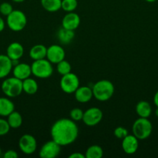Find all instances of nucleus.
<instances>
[{"mask_svg": "<svg viewBox=\"0 0 158 158\" xmlns=\"http://www.w3.org/2000/svg\"><path fill=\"white\" fill-rule=\"evenodd\" d=\"M104 154L103 149L99 145H91L85 152L86 158H102Z\"/></svg>", "mask_w": 158, "mask_h": 158, "instance_id": "393cba45", "label": "nucleus"}, {"mask_svg": "<svg viewBox=\"0 0 158 158\" xmlns=\"http://www.w3.org/2000/svg\"><path fill=\"white\" fill-rule=\"evenodd\" d=\"M61 146L54 140H49L41 147L39 156L41 158H54L60 154Z\"/></svg>", "mask_w": 158, "mask_h": 158, "instance_id": "9d476101", "label": "nucleus"}, {"mask_svg": "<svg viewBox=\"0 0 158 158\" xmlns=\"http://www.w3.org/2000/svg\"><path fill=\"white\" fill-rule=\"evenodd\" d=\"M69 158H85V154H81L80 152H74L70 154Z\"/></svg>", "mask_w": 158, "mask_h": 158, "instance_id": "473e14b6", "label": "nucleus"}, {"mask_svg": "<svg viewBox=\"0 0 158 158\" xmlns=\"http://www.w3.org/2000/svg\"><path fill=\"white\" fill-rule=\"evenodd\" d=\"M5 26H6V23H5L4 19L0 16V32L4 30Z\"/></svg>", "mask_w": 158, "mask_h": 158, "instance_id": "72a5a7b5", "label": "nucleus"}, {"mask_svg": "<svg viewBox=\"0 0 158 158\" xmlns=\"http://www.w3.org/2000/svg\"><path fill=\"white\" fill-rule=\"evenodd\" d=\"M27 23L26 15L23 11L14 9L8 16H6V24L13 32H20L23 30Z\"/></svg>", "mask_w": 158, "mask_h": 158, "instance_id": "423d86ee", "label": "nucleus"}, {"mask_svg": "<svg viewBox=\"0 0 158 158\" xmlns=\"http://www.w3.org/2000/svg\"><path fill=\"white\" fill-rule=\"evenodd\" d=\"M19 148L20 151L26 155L34 154L37 148V140L31 134H23L19 140Z\"/></svg>", "mask_w": 158, "mask_h": 158, "instance_id": "6e6552de", "label": "nucleus"}, {"mask_svg": "<svg viewBox=\"0 0 158 158\" xmlns=\"http://www.w3.org/2000/svg\"><path fill=\"white\" fill-rule=\"evenodd\" d=\"M12 74H13V77L21 80L29 78L32 75L31 65L25 63H19L12 68Z\"/></svg>", "mask_w": 158, "mask_h": 158, "instance_id": "4468645a", "label": "nucleus"}, {"mask_svg": "<svg viewBox=\"0 0 158 158\" xmlns=\"http://www.w3.org/2000/svg\"><path fill=\"white\" fill-rule=\"evenodd\" d=\"M1 89L3 94L9 98L19 97L23 90V80L15 77L6 78L1 84Z\"/></svg>", "mask_w": 158, "mask_h": 158, "instance_id": "7ed1b4c3", "label": "nucleus"}, {"mask_svg": "<svg viewBox=\"0 0 158 158\" xmlns=\"http://www.w3.org/2000/svg\"><path fill=\"white\" fill-rule=\"evenodd\" d=\"M74 94L76 100L81 103H88L93 97L92 88L87 86H79Z\"/></svg>", "mask_w": 158, "mask_h": 158, "instance_id": "dca6fc26", "label": "nucleus"}, {"mask_svg": "<svg viewBox=\"0 0 158 158\" xmlns=\"http://www.w3.org/2000/svg\"><path fill=\"white\" fill-rule=\"evenodd\" d=\"M77 7V0H62L61 9L66 12H74Z\"/></svg>", "mask_w": 158, "mask_h": 158, "instance_id": "bb28decb", "label": "nucleus"}, {"mask_svg": "<svg viewBox=\"0 0 158 158\" xmlns=\"http://www.w3.org/2000/svg\"><path fill=\"white\" fill-rule=\"evenodd\" d=\"M62 0H40L42 7L49 12H56L61 9Z\"/></svg>", "mask_w": 158, "mask_h": 158, "instance_id": "5701e85b", "label": "nucleus"}, {"mask_svg": "<svg viewBox=\"0 0 158 158\" xmlns=\"http://www.w3.org/2000/svg\"><path fill=\"white\" fill-rule=\"evenodd\" d=\"M139 148V140L133 134H128L122 140V148L129 155L134 154Z\"/></svg>", "mask_w": 158, "mask_h": 158, "instance_id": "f8f14e48", "label": "nucleus"}, {"mask_svg": "<svg viewBox=\"0 0 158 158\" xmlns=\"http://www.w3.org/2000/svg\"><path fill=\"white\" fill-rule=\"evenodd\" d=\"M1 154H2V149L1 148H0V156H1Z\"/></svg>", "mask_w": 158, "mask_h": 158, "instance_id": "58836bf2", "label": "nucleus"}, {"mask_svg": "<svg viewBox=\"0 0 158 158\" xmlns=\"http://www.w3.org/2000/svg\"><path fill=\"white\" fill-rule=\"evenodd\" d=\"M57 72L60 75L64 76L71 72V66L69 62L64 60L57 64Z\"/></svg>", "mask_w": 158, "mask_h": 158, "instance_id": "a878e982", "label": "nucleus"}, {"mask_svg": "<svg viewBox=\"0 0 158 158\" xmlns=\"http://www.w3.org/2000/svg\"><path fill=\"white\" fill-rule=\"evenodd\" d=\"M83 115L84 111L81 109H80V108L75 107L70 111V117H71V120L75 122L82 120Z\"/></svg>", "mask_w": 158, "mask_h": 158, "instance_id": "cd10ccee", "label": "nucleus"}, {"mask_svg": "<svg viewBox=\"0 0 158 158\" xmlns=\"http://www.w3.org/2000/svg\"><path fill=\"white\" fill-rule=\"evenodd\" d=\"M11 127L8 123L7 120L0 118V137L6 135L10 131Z\"/></svg>", "mask_w": 158, "mask_h": 158, "instance_id": "c756f323", "label": "nucleus"}, {"mask_svg": "<svg viewBox=\"0 0 158 158\" xmlns=\"http://www.w3.org/2000/svg\"><path fill=\"white\" fill-rule=\"evenodd\" d=\"M60 86L62 91L65 94H74L80 86V80L76 74L71 72L66 75L62 76L60 81Z\"/></svg>", "mask_w": 158, "mask_h": 158, "instance_id": "0eeeda50", "label": "nucleus"}, {"mask_svg": "<svg viewBox=\"0 0 158 158\" xmlns=\"http://www.w3.org/2000/svg\"><path fill=\"white\" fill-rule=\"evenodd\" d=\"M13 10V7L9 2H4L0 4V13L4 16H8Z\"/></svg>", "mask_w": 158, "mask_h": 158, "instance_id": "c85d7f7f", "label": "nucleus"}, {"mask_svg": "<svg viewBox=\"0 0 158 158\" xmlns=\"http://www.w3.org/2000/svg\"><path fill=\"white\" fill-rule=\"evenodd\" d=\"M18 157V154L14 150H8L3 154V157L4 158H17Z\"/></svg>", "mask_w": 158, "mask_h": 158, "instance_id": "2f4dec72", "label": "nucleus"}, {"mask_svg": "<svg viewBox=\"0 0 158 158\" xmlns=\"http://www.w3.org/2000/svg\"><path fill=\"white\" fill-rule=\"evenodd\" d=\"M145 1L147 2L152 3V2H156V0H145Z\"/></svg>", "mask_w": 158, "mask_h": 158, "instance_id": "e433bc0d", "label": "nucleus"}, {"mask_svg": "<svg viewBox=\"0 0 158 158\" xmlns=\"http://www.w3.org/2000/svg\"><path fill=\"white\" fill-rule=\"evenodd\" d=\"M155 115L158 117V107H156V110H155Z\"/></svg>", "mask_w": 158, "mask_h": 158, "instance_id": "4c0bfd02", "label": "nucleus"}, {"mask_svg": "<svg viewBox=\"0 0 158 158\" xmlns=\"http://www.w3.org/2000/svg\"><path fill=\"white\" fill-rule=\"evenodd\" d=\"M0 87H1V83H0Z\"/></svg>", "mask_w": 158, "mask_h": 158, "instance_id": "ea45409f", "label": "nucleus"}, {"mask_svg": "<svg viewBox=\"0 0 158 158\" xmlns=\"http://www.w3.org/2000/svg\"><path fill=\"white\" fill-rule=\"evenodd\" d=\"M74 31L71 29L60 28L57 32V39L62 44H69L74 38Z\"/></svg>", "mask_w": 158, "mask_h": 158, "instance_id": "412c9836", "label": "nucleus"}, {"mask_svg": "<svg viewBox=\"0 0 158 158\" xmlns=\"http://www.w3.org/2000/svg\"><path fill=\"white\" fill-rule=\"evenodd\" d=\"M15 110V105L9 97H0V117H7Z\"/></svg>", "mask_w": 158, "mask_h": 158, "instance_id": "a211bd4d", "label": "nucleus"}, {"mask_svg": "<svg viewBox=\"0 0 158 158\" xmlns=\"http://www.w3.org/2000/svg\"><path fill=\"white\" fill-rule=\"evenodd\" d=\"M93 97L101 102L107 101L112 98L115 92V86L111 81L102 80L96 82L92 86Z\"/></svg>", "mask_w": 158, "mask_h": 158, "instance_id": "f03ea898", "label": "nucleus"}, {"mask_svg": "<svg viewBox=\"0 0 158 158\" xmlns=\"http://www.w3.org/2000/svg\"><path fill=\"white\" fill-rule=\"evenodd\" d=\"M80 23L81 19L78 14L74 12H67L62 19V27L74 31L78 28Z\"/></svg>", "mask_w": 158, "mask_h": 158, "instance_id": "ddd939ff", "label": "nucleus"}, {"mask_svg": "<svg viewBox=\"0 0 158 158\" xmlns=\"http://www.w3.org/2000/svg\"><path fill=\"white\" fill-rule=\"evenodd\" d=\"M46 50H47V47H46L44 45H35L29 50V56L33 60L45 59L46 56Z\"/></svg>", "mask_w": 158, "mask_h": 158, "instance_id": "aec40b11", "label": "nucleus"}, {"mask_svg": "<svg viewBox=\"0 0 158 158\" xmlns=\"http://www.w3.org/2000/svg\"><path fill=\"white\" fill-rule=\"evenodd\" d=\"M136 112L139 117L149 118L152 114V107L150 103L145 100L138 102L136 106Z\"/></svg>", "mask_w": 158, "mask_h": 158, "instance_id": "6ab92c4d", "label": "nucleus"}, {"mask_svg": "<svg viewBox=\"0 0 158 158\" xmlns=\"http://www.w3.org/2000/svg\"><path fill=\"white\" fill-rule=\"evenodd\" d=\"M46 59H47L52 64H57L60 61L65 60L64 49L60 45H51L47 48Z\"/></svg>", "mask_w": 158, "mask_h": 158, "instance_id": "9b49d317", "label": "nucleus"}, {"mask_svg": "<svg viewBox=\"0 0 158 158\" xmlns=\"http://www.w3.org/2000/svg\"><path fill=\"white\" fill-rule=\"evenodd\" d=\"M12 60L7 55L0 54V79L7 77L12 71Z\"/></svg>", "mask_w": 158, "mask_h": 158, "instance_id": "f3484780", "label": "nucleus"}, {"mask_svg": "<svg viewBox=\"0 0 158 158\" xmlns=\"http://www.w3.org/2000/svg\"><path fill=\"white\" fill-rule=\"evenodd\" d=\"M114 136L116 137H117L118 139H120V140H122L124 137H126L129 134L128 131H127L126 128L123 127H118L116 129L114 130Z\"/></svg>", "mask_w": 158, "mask_h": 158, "instance_id": "7c9ffc66", "label": "nucleus"}, {"mask_svg": "<svg viewBox=\"0 0 158 158\" xmlns=\"http://www.w3.org/2000/svg\"><path fill=\"white\" fill-rule=\"evenodd\" d=\"M53 140L60 146H68L74 143L78 136V127L71 119L61 118L56 120L50 129Z\"/></svg>", "mask_w": 158, "mask_h": 158, "instance_id": "f257e3e1", "label": "nucleus"}, {"mask_svg": "<svg viewBox=\"0 0 158 158\" xmlns=\"http://www.w3.org/2000/svg\"><path fill=\"white\" fill-rule=\"evenodd\" d=\"M153 103H154L155 106L156 107H158V90L154 94V97H153Z\"/></svg>", "mask_w": 158, "mask_h": 158, "instance_id": "f704fd0d", "label": "nucleus"}, {"mask_svg": "<svg viewBox=\"0 0 158 158\" xmlns=\"http://www.w3.org/2000/svg\"><path fill=\"white\" fill-rule=\"evenodd\" d=\"M24 54V48L23 45L17 42H13L8 46L6 55L12 60H20Z\"/></svg>", "mask_w": 158, "mask_h": 158, "instance_id": "2eb2a0df", "label": "nucleus"}, {"mask_svg": "<svg viewBox=\"0 0 158 158\" xmlns=\"http://www.w3.org/2000/svg\"><path fill=\"white\" fill-rule=\"evenodd\" d=\"M132 131L133 135L138 140H146L151 135L153 131V125L148 118L139 117L133 123Z\"/></svg>", "mask_w": 158, "mask_h": 158, "instance_id": "20e7f679", "label": "nucleus"}, {"mask_svg": "<svg viewBox=\"0 0 158 158\" xmlns=\"http://www.w3.org/2000/svg\"><path fill=\"white\" fill-rule=\"evenodd\" d=\"M12 1L14 2H16V3H21V2H23L25 0H12Z\"/></svg>", "mask_w": 158, "mask_h": 158, "instance_id": "c9c22d12", "label": "nucleus"}, {"mask_svg": "<svg viewBox=\"0 0 158 158\" xmlns=\"http://www.w3.org/2000/svg\"><path fill=\"white\" fill-rule=\"evenodd\" d=\"M32 74L34 77L40 79H46L51 77L54 72L52 63L47 59L33 60L31 64Z\"/></svg>", "mask_w": 158, "mask_h": 158, "instance_id": "39448f33", "label": "nucleus"}, {"mask_svg": "<svg viewBox=\"0 0 158 158\" xmlns=\"http://www.w3.org/2000/svg\"><path fill=\"white\" fill-rule=\"evenodd\" d=\"M7 121L12 129H18L23 124V117L20 113L14 110L7 117Z\"/></svg>", "mask_w": 158, "mask_h": 158, "instance_id": "b1692460", "label": "nucleus"}, {"mask_svg": "<svg viewBox=\"0 0 158 158\" xmlns=\"http://www.w3.org/2000/svg\"><path fill=\"white\" fill-rule=\"evenodd\" d=\"M103 118V113L99 107H90L84 112L82 121L88 127L99 124Z\"/></svg>", "mask_w": 158, "mask_h": 158, "instance_id": "1a4fd4ad", "label": "nucleus"}, {"mask_svg": "<svg viewBox=\"0 0 158 158\" xmlns=\"http://www.w3.org/2000/svg\"><path fill=\"white\" fill-rule=\"evenodd\" d=\"M23 90L29 95H33L38 90V84L36 80L30 78H26L23 80Z\"/></svg>", "mask_w": 158, "mask_h": 158, "instance_id": "4be33fe9", "label": "nucleus"}]
</instances>
